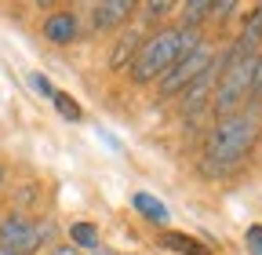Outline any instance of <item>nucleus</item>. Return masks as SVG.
I'll return each mask as SVG.
<instances>
[{
  "label": "nucleus",
  "mask_w": 262,
  "mask_h": 255,
  "mask_svg": "<svg viewBox=\"0 0 262 255\" xmlns=\"http://www.w3.org/2000/svg\"><path fill=\"white\" fill-rule=\"evenodd\" d=\"M251 99H262V48L255 51V58H251Z\"/></svg>",
  "instance_id": "2eb2a0df"
},
{
  "label": "nucleus",
  "mask_w": 262,
  "mask_h": 255,
  "mask_svg": "<svg viewBox=\"0 0 262 255\" xmlns=\"http://www.w3.org/2000/svg\"><path fill=\"white\" fill-rule=\"evenodd\" d=\"M160 244L168 248V251H179V255H211V251H208V244L193 241V237H186V233H164V237H160Z\"/></svg>",
  "instance_id": "9d476101"
},
{
  "label": "nucleus",
  "mask_w": 262,
  "mask_h": 255,
  "mask_svg": "<svg viewBox=\"0 0 262 255\" xmlns=\"http://www.w3.org/2000/svg\"><path fill=\"white\" fill-rule=\"evenodd\" d=\"M131 208H135L139 215H146L149 222H157V226H164V222L171 219V215H168V208H164L153 194H135V197H131Z\"/></svg>",
  "instance_id": "6e6552de"
},
{
  "label": "nucleus",
  "mask_w": 262,
  "mask_h": 255,
  "mask_svg": "<svg viewBox=\"0 0 262 255\" xmlns=\"http://www.w3.org/2000/svg\"><path fill=\"white\" fill-rule=\"evenodd\" d=\"M255 139H258L255 113H229V117H222L211 128L204 157H208V161H219V164H237L241 157L251 150Z\"/></svg>",
  "instance_id": "f03ea898"
},
{
  "label": "nucleus",
  "mask_w": 262,
  "mask_h": 255,
  "mask_svg": "<svg viewBox=\"0 0 262 255\" xmlns=\"http://www.w3.org/2000/svg\"><path fill=\"white\" fill-rule=\"evenodd\" d=\"M29 88L37 95H44V99H55V88H51V80L44 73H29Z\"/></svg>",
  "instance_id": "dca6fc26"
},
{
  "label": "nucleus",
  "mask_w": 262,
  "mask_h": 255,
  "mask_svg": "<svg viewBox=\"0 0 262 255\" xmlns=\"http://www.w3.org/2000/svg\"><path fill=\"white\" fill-rule=\"evenodd\" d=\"M0 255H18V251H11V248H0Z\"/></svg>",
  "instance_id": "412c9836"
},
{
  "label": "nucleus",
  "mask_w": 262,
  "mask_h": 255,
  "mask_svg": "<svg viewBox=\"0 0 262 255\" xmlns=\"http://www.w3.org/2000/svg\"><path fill=\"white\" fill-rule=\"evenodd\" d=\"M196 44H201L196 29H182V26L160 29L157 37H149V40L139 48L135 62H131V80H135V84H149V80L164 77V73H168L175 62H179L189 48H196Z\"/></svg>",
  "instance_id": "f257e3e1"
},
{
  "label": "nucleus",
  "mask_w": 262,
  "mask_h": 255,
  "mask_svg": "<svg viewBox=\"0 0 262 255\" xmlns=\"http://www.w3.org/2000/svg\"><path fill=\"white\" fill-rule=\"evenodd\" d=\"M248 248H251L255 255H262V222H255V226L248 230Z\"/></svg>",
  "instance_id": "a211bd4d"
},
{
  "label": "nucleus",
  "mask_w": 262,
  "mask_h": 255,
  "mask_svg": "<svg viewBox=\"0 0 262 255\" xmlns=\"http://www.w3.org/2000/svg\"><path fill=\"white\" fill-rule=\"evenodd\" d=\"M211 15V4H208V0H193V4H186L182 8V29H196V26H201L204 18Z\"/></svg>",
  "instance_id": "f8f14e48"
},
{
  "label": "nucleus",
  "mask_w": 262,
  "mask_h": 255,
  "mask_svg": "<svg viewBox=\"0 0 262 255\" xmlns=\"http://www.w3.org/2000/svg\"><path fill=\"white\" fill-rule=\"evenodd\" d=\"M131 11H135V4L131 0H102V4L91 8V29H117L131 18Z\"/></svg>",
  "instance_id": "423d86ee"
},
{
  "label": "nucleus",
  "mask_w": 262,
  "mask_h": 255,
  "mask_svg": "<svg viewBox=\"0 0 262 255\" xmlns=\"http://www.w3.org/2000/svg\"><path fill=\"white\" fill-rule=\"evenodd\" d=\"M4 179H8V172H4V164H0V186H4Z\"/></svg>",
  "instance_id": "aec40b11"
},
{
  "label": "nucleus",
  "mask_w": 262,
  "mask_h": 255,
  "mask_svg": "<svg viewBox=\"0 0 262 255\" xmlns=\"http://www.w3.org/2000/svg\"><path fill=\"white\" fill-rule=\"evenodd\" d=\"M139 48H142V40H139L135 29H131L127 37H120V40H117V48H113V55H110V66H113V70H120V66H127V62H135Z\"/></svg>",
  "instance_id": "1a4fd4ad"
},
{
  "label": "nucleus",
  "mask_w": 262,
  "mask_h": 255,
  "mask_svg": "<svg viewBox=\"0 0 262 255\" xmlns=\"http://www.w3.org/2000/svg\"><path fill=\"white\" fill-rule=\"evenodd\" d=\"M196 168H201V175H204V179H222V175L233 172L237 164H219V161H208V157H201V164H196Z\"/></svg>",
  "instance_id": "4468645a"
},
{
  "label": "nucleus",
  "mask_w": 262,
  "mask_h": 255,
  "mask_svg": "<svg viewBox=\"0 0 262 255\" xmlns=\"http://www.w3.org/2000/svg\"><path fill=\"white\" fill-rule=\"evenodd\" d=\"M44 37L51 44H73L77 40V15L73 11H58L44 22Z\"/></svg>",
  "instance_id": "0eeeda50"
},
{
  "label": "nucleus",
  "mask_w": 262,
  "mask_h": 255,
  "mask_svg": "<svg viewBox=\"0 0 262 255\" xmlns=\"http://www.w3.org/2000/svg\"><path fill=\"white\" fill-rule=\"evenodd\" d=\"M208 66H211V48H208V44L189 48V51L175 62V66L160 77V95H164V99H171V95H182V91H186L196 77H201Z\"/></svg>",
  "instance_id": "20e7f679"
},
{
  "label": "nucleus",
  "mask_w": 262,
  "mask_h": 255,
  "mask_svg": "<svg viewBox=\"0 0 262 255\" xmlns=\"http://www.w3.org/2000/svg\"><path fill=\"white\" fill-rule=\"evenodd\" d=\"M55 106H58V113L66 117V120H80L84 113H80V102L77 99H70V95H62V91H55V99H51Z\"/></svg>",
  "instance_id": "ddd939ff"
},
{
  "label": "nucleus",
  "mask_w": 262,
  "mask_h": 255,
  "mask_svg": "<svg viewBox=\"0 0 262 255\" xmlns=\"http://www.w3.org/2000/svg\"><path fill=\"white\" fill-rule=\"evenodd\" d=\"M233 11H237V4H233V0H222V4H211V18H229Z\"/></svg>",
  "instance_id": "6ab92c4d"
},
{
  "label": "nucleus",
  "mask_w": 262,
  "mask_h": 255,
  "mask_svg": "<svg viewBox=\"0 0 262 255\" xmlns=\"http://www.w3.org/2000/svg\"><path fill=\"white\" fill-rule=\"evenodd\" d=\"M70 241L77 248H98V226H91V222H73V226H70Z\"/></svg>",
  "instance_id": "9b49d317"
},
{
  "label": "nucleus",
  "mask_w": 262,
  "mask_h": 255,
  "mask_svg": "<svg viewBox=\"0 0 262 255\" xmlns=\"http://www.w3.org/2000/svg\"><path fill=\"white\" fill-rule=\"evenodd\" d=\"M142 11H146L149 18H160V15H171L175 4H168V0H149V4H142Z\"/></svg>",
  "instance_id": "f3484780"
},
{
  "label": "nucleus",
  "mask_w": 262,
  "mask_h": 255,
  "mask_svg": "<svg viewBox=\"0 0 262 255\" xmlns=\"http://www.w3.org/2000/svg\"><path fill=\"white\" fill-rule=\"evenodd\" d=\"M251 58H226L222 55V73H219V84H215V110L219 113L229 117L244 102V95L251 91Z\"/></svg>",
  "instance_id": "7ed1b4c3"
},
{
  "label": "nucleus",
  "mask_w": 262,
  "mask_h": 255,
  "mask_svg": "<svg viewBox=\"0 0 262 255\" xmlns=\"http://www.w3.org/2000/svg\"><path fill=\"white\" fill-rule=\"evenodd\" d=\"M258 48H262V4L248 11L241 37H237V44H233V48L226 51V58H251Z\"/></svg>",
  "instance_id": "39448f33"
}]
</instances>
